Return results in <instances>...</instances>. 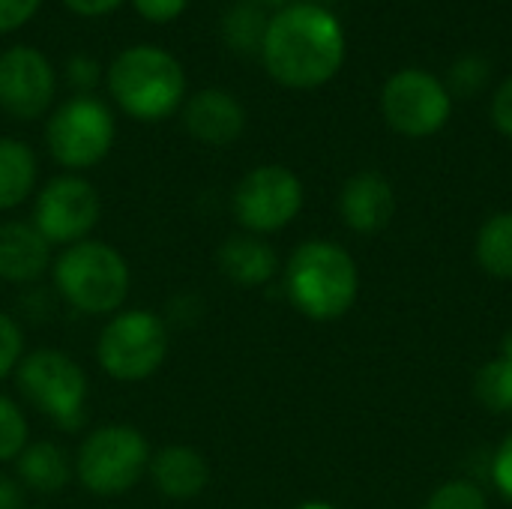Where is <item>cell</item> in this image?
<instances>
[{"mask_svg": "<svg viewBox=\"0 0 512 509\" xmlns=\"http://www.w3.org/2000/svg\"><path fill=\"white\" fill-rule=\"evenodd\" d=\"M219 270L240 288H261L279 273L276 249L258 234H231L216 252Z\"/></svg>", "mask_w": 512, "mask_h": 509, "instance_id": "cell-17", "label": "cell"}, {"mask_svg": "<svg viewBox=\"0 0 512 509\" xmlns=\"http://www.w3.org/2000/svg\"><path fill=\"white\" fill-rule=\"evenodd\" d=\"M189 0H132L135 12L150 24H171L183 15Z\"/></svg>", "mask_w": 512, "mask_h": 509, "instance_id": "cell-27", "label": "cell"}, {"mask_svg": "<svg viewBox=\"0 0 512 509\" xmlns=\"http://www.w3.org/2000/svg\"><path fill=\"white\" fill-rule=\"evenodd\" d=\"M501 357L512 360V333H507V339H504V345H501Z\"/></svg>", "mask_w": 512, "mask_h": 509, "instance_id": "cell-36", "label": "cell"}, {"mask_svg": "<svg viewBox=\"0 0 512 509\" xmlns=\"http://www.w3.org/2000/svg\"><path fill=\"white\" fill-rule=\"evenodd\" d=\"M423 509H489V498L477 483L453 480L435 489Z\"/></svg>", "mask_w": 512, "mask_h": 509, "instance_id": "cell-25", "label": "cell"}, {"mask_svg": "<svg viewBox=\"0 0 512 509\" xmlns=\"http://www.w3.org/2000/svg\"><path fill=\"white\" fill-rule=\"evenodd\" d=\"M30 444V429L24 411L0 393V462H15Z\"/></svg>", "mask_w": 512, "mask_h": 509, "instance_id": "cell-23", "label": "cell"}, {"mask_svg": "<svg viewBox=\"0 0 512 509\" xmlns=\"http://www.w3.org/2000/svg\"><path fill=\"white\" fill-rule=\"evenodd\" d=\"M150 444L129 423H108L90 432L75 456L78 483L102 498L123 495L141 483L150 468Z\"/></svg>", "mask_w": 512, "mask_h": 509, "instance_id": "cell-5", "label": "cell"}, {"mask_svg": "<svg viewBox=\"0 0 512 509\" xmlns=\"http://www.w3.org/2000/svg\"><path fill=\"white\" fill-rule=\"evenodd\" d=\"M261 60L270 78L291 90H315L345 63V30L318 3L282 6L267 21Z\"/></svg>", "mask_w": 512, "mask_h": 509, "instance_id": "cell-1", "label": "cell"}, {"mask_svg": "<svg viewBox=\"0 0 512 509\" xmlns=\"http://www.w3.org/2000/svg\"><path fill=\"white\" fill-rule=\"evenodd\" d=\"M477 261L495 279H512V210L495 213L477 234Z\"/></svg>", "mask_w": 512, "mask_h": 509, "instance_id": "cell-20", "label": "cell"}, {"mask_svg": "<svg viewBox=\"0 0 512 509\" xmlns=\"http://www.w3.org/2000/svg\"><path fill=\"white\" fill-rule=\"evenodd\" d=\"M102 213L99 192L78 174H60L48 180L33 204V225L48 243H81L96 228Z\"/></svg>", "mask_w": 512, "mask_h": 509, "instance_id": "cell-11", "label": "cell"}, {"mask_svg": "<svg viewBox=\"0 0 512 509\" xmlns=\"http://www.w3.org/2000/svg\"><path fill=\"white\" fill-rule=\"evenodd\" d=\"M108 93L132 120L156 123L186 102V72L180 60L156 45H132L108 66Z\"/></svg>", "mask_w": 512, "mask_h": 509, "instance_id": "cell-3", "label": "cell"}, {"mask_svg": "<svg viewBox=\"0 0 512 509\" xmlns=\"http://www.w3.org/2000/svg\"><path fill=\"white\" fill-rule=\"evenodd\" d=\"M51 264V243L33 222H0V279L27 285L45 276Z\"/></svg>", "mask_w": 512, "mask_h": 509, "instance_id": "cell-15", "label": "cell"}, {"mask_svg": "<svg viewBox=\"0 0 512 509\" xmlns=\"http://www.w3.org/2000/svg\"><path fill=\"white\" fill-rule=\"evenodd\" d=\"M24 360V333L15 318L0 312V381L18 369Z\"/></svg>", "mask_w": 512, "mask_h": 509, "instance_id": "cell-26", "label": "cell"}, {"mask_svg": "<svg viewBox=\"0 0 512 509\" xmlns=\"http://www.w3.org/2000/svg\"><path fill=\"white\" fill-rule=\"evenodd\" d=\"M42 0H0V33H12L18 27H24Z\"/></svg>", "mask_w": 512, "mask_h": 509, "instance_id": "cell-28", "label": "cell"}, {"mask_svg": "<svg viewBox=\"0 0 512 509\" xmlns=\"http://www.w3.org/2000/svg\"><path fill=\"white\" fill-rule=\"evenodd\" d=\"M381 111L390 129L405 138H429L441 132L453 114L447 84L426 69H399L381 90Z\"/></svg>", "mask_w": 512, "mask_h": 509, "instance_id": "cell-10", "label": "cell"}, {"mask_svg": "<svg viewBox=\"0 0 512 509\" xmlns=\"http://www.w3.org/2000/svg\"><path fill=\"white\" fill-rule=\"evenodd\" d=\"M297 509H339V507H333V504H327V501H306V504H300Z\"/></svg>", "mask_w": 512, "mask_h": 509, "instance_id": "cell-34", "label": "cell"}, {"mask_svg": "<svg viewBox=\"0 0 512 509\" xmlns=\"http://www.w3.org/2000/svg\"><path fill=\"white\" fill-rule=\"evenodd\" d=\"M186 132L210 147H228L234 144L246 129V108L237 96L219 87H204L192 93L180 108Z\"/></svg>", "mask_w": 512, "mask_h": 509, "instance_id": "cell-13", "label": "cell"}, {"mask_svg": "<svg viewBox=\"0 0 512 509\" xmlns=\"http://www.w3.org/2000/svg\"><path fill=\"white\" fill-rule=\"evenodd\" d=\"M15 468H18V480L27 489L42 492V495L63 492L72 480V471H75L69 453L54 441L27 444L24 453L15 459Z\"/></svg>", "mask_w": 512, "mask_h": 509, "instance_id": "cell-18", "label": "cell"}, {"mask_svg": "<svg viewBox=\"0 0 512 509\" xmlns=\"http://www.w3.org/2000/svg\"><path fill=\"white\" fill-rule=\"evenodd\" d=\"M168 327L150 309H126L111 315L96 342V360L114 381H144L162 369L168 357Z\"/></svg>", "mask_w": 512, "mask_h": 509, "instance_id": "cell-6", "label": "cell"}, {"mask_svg": "<svg viewBox=\"0 0 512 509\" xmlns=\"http://www.w3.org/2000/svg\"><path fill=\"white\" fill-rule=\"evenodd\" d=\"M237 222L249 234H273L288 228L303 210V183L285 165H258L240 177L231 195Z\"/></svg>", "mask_w": 512, "mask_h": 509, "instance_id": "cell-9", "label": "cell"}, {"mask_svg": "<svg viewBox=\"0 0 512 509\" xmlns=\"http://www.w3.org/2000/svg\"><path fill=\"white\" fill-rule=\"evenodd\" d=\"M36 153L18 138H0V210L21 207L36 186Z\"/></svg>", "mask_w": 512, "mask_h": 509, "instance_id": "cell-19", "label": "cell"}, {"mask_svg": "<svg viewBox=\"0 0 512 509\" xmlns=\"http://www.w3.org/2000/svg\"><path fill=\"white\" fill-rule=\"evenodd\" d=\"M492 123L512 138V78H507L492 99Z\"/></svg>", "mask_w": 512, "mask_h": 509, "instance_id": "cell-30", "label": "cell"}, {"mask_svg": "<svg viewBox=\"0 0 512 509\" xmlns=\"http://www.w3.org/2000/svg\"><path fill=\"white\" fill-rule=\"evenodd\" d=\"M339 216L357 234H378L396 216V189L381 171H357L339 195Z\"/></svg>", "mask_w": 512, "mask_h": 509, "instance_id": "cell-14", "label": "cell"}, {"mask_svg": "<svg viewBox=\"0 0 512 509\" xmlns=\"http://www.w3.org/2000/svg\"><path fill=\"white\" fill-rule=\"evenodd\" d=\"M21 504H24L21 483L0 471V509H21Z\"/></svg>", "mask_w": 512, "mask_h": 509, "instance_id": "cell-33", "label": "cell"}, {"mask_svg": "<svg viewBox=\"0 0 512 509\" xmlns=\"http://www.w3.org/2000/svg\"><path fill=\"white\" fill-rule=\"evenodd\" d=\"M291 306L309 321H339L360 294V270L348 249L330 240L300 243L285 267Z\"/></svg>", "mask_w": 512, "mask_h": 509, "instance_id": "cell-2", "label": "cell"}, {"mask_svg": "<svg viewBox=\"0 0 512 509\" xmlns=\"http://www.w3.org/2000/svg\"><path fill=\"white\" fill-rule=\"evenodd\" d=\"M477 399L483 402V408L495 411V414H510L512 411V360L507 357H495L489 360L474 381Z\"/></svg>", "mask_w": 512, "mask_h": 509, "instance_id": "cell-22", "label": "cell"}, {"mask_svg": "<svg viewBox=\"0 0 512 509\" xmlns=\"http://www.w3.org/2000/svg\"><path fill=\"white\" fill-rule=\"evenodd\" d=\"M69 12L81 15V18H102L114 9H120L126 0H63Z\"/></svg>", "mask_w": 512, "mask_h": 509, "instance_id": "cell-32", "label": "cell"}, {"mask_svg": "<svg viewBox=\"0 0 512 509\" xmlns=\"http://www.w3.org/2000/svg\"><path fill=\"white\" fill-rule=\"evenodd\" d=\"M147 471H150V480H153L156 492L171 498V501H192L210 483L207 459L195 447H186V444L162 447L150 459Z\"/></svg>", "mask_w": 512, "mask_h": 509, "instance_id": "cell-16", "label": "cell"}, {"mask_svg": "<svg viewBox=\"0 0 512 509\" xmlns=\"http://www.w3.org/2000/svg\"><path fill=\"white\" fill-rule=\"evenodd\" d=\"M51 273L60 297L84 315H117L132 285L126 258L90 237L66 246Z\"/></svg>", "mask_w": 512, "mask_h": 509, "instance_id": "cell-4", "label": "cell"}, {"mask_svg": "<svg viewBox=\"0 0 512 509\" xmlns=\"http://www.w3.org/2000/svg\"><path fill=\"white\" fill-rule=\"evenodd\" d=\"M246 3H255V6H261V9H264V6H279V9H282L288 0H246Z\"/></svg>", "mask_w": 512, "mask_h": 509, "instance_id": "cell-35", "label": "cell"}, {"mask_svg": "<svg viewBox=\"0 0 512 509\" xmlns=\"http://www.w3.org/2000/svg\"><path fill=\"white\" fill-rule=\"evenodd\" d=\"M267 21L270 18L264 15L261 6H255V3H237L222 18V36H225V42L234 51H243V54L258 51L261 54L264 33H267Z\"/></svg>", "mask_w": 512, "mask_h": 509, "instance_id": "cell-21", "label": "cell"}, {"mask_svg": "<svg viewBox=\"0 0 512 509\" xmlns=\"http://www.w3.org/2000/svg\"><path fill=\"white\" fill-rule=\"evenodd\" d=\"M57 90L51 60L30 45H12L0 54V108L15 120L42 117Z\"/></svg>", "mask_w": 512, "mask_h": 509, "instance_id": "cell-12", "label": "cell"}, {"mask_svg": "<svg viewBox=\"0 0 512 509\" xmlns=\"http://www.w3.org/2000/svg\"><path fill=\"white\" fill-rule=\"evenodd\" d=\"M492 75V63L483 54H462L453 60L450 75H447V90L450 96H474L486 87Z\"/></svg>", "mask_w": 512, "mask_h": 509, "instance_id": "cell-24", "label": "cell"}, {"mask_svg": "<svg viewBox=\"0 0 512 509\" xmlns=\"http://www.w3.org/2000/svg\"><path fill=\"white\" fill-rule=\"evenodd\" d=\"M66 75H69V81H72L75 87L87 90V87L99 78V66H96L93 57L75 54V57H69V63H66Z\"/></svg>", "mask_w": 512, "mask_h": 509, "instance_id": "cell-31", "label": "cell"}, {"mask_svg": "<svg viewBox=\"0 0 512 509\" xmlns=\"http://www.w3.org/2000/svg\"><path fill=\"white\" fill-rule=\"evenodd\" d=\"M492 480L498 486V492L512 501V432L501 441L495 459H492Z\"/></svg>", "mask_w": 512, "mask_h": 509, "instance_id": "cell-29", "label": "cell"}, {"mask_svg": "<svg viewBox=\"0 0 512 509\" xmlns=\"http://www.w3.org/2000/svg\"><path fill=\"white\" fill-rule=\"evenodd\" d=\"M114 135H117V123L111 108L87 93L66 99L48 117L45 126V144L51 156L69 171H84L99 165L111 153Z\"/></svg>", "mask_w": 512, "mask_h": 509, "instance_id": "cell-8", "label": "cell"}, {"mask_svg": "<svg viewBox=\"0 0 512 509\" xmlns=\"http://www.w3.org/2000/svg\"><path fill=\"white\" fill-rule=\"evenodd\" d=\"M15 381L21 396L54 426L78 429L84 423L87 375L69 354L57 348H39L18 363Z\"/></svg>", "mask_w": 512, "mask_h": 509, "instance_id": "cell-7", "label": "cell"}]
</instances>
